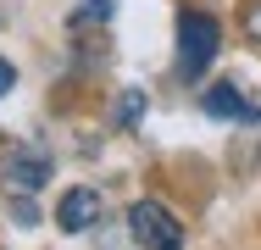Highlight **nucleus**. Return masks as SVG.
<instances>
[{
    "label": "nucleus",
    "mask_w": 261,
    "mask_h": 250,
    "mask_svg": "<svg viewBox=\"0 0 261 250\" xmlns=\"http://www.w3.org/2000/svg\"><path fill=\"white\" fill-rule=\"evenodd\" d=\"M217 45H222V28L211 11H184L178 17V78H200L211 61H217Z\"/></svg>",
    "instance_id": "obj_1"
},
{
    "label": "nucleus",
    "mask_w": 261,
    "mask_h": 250,
    "mask_svg": "<svg viewBox=\"0 0 261 250\" xmlns=\"http://www.w3.org/2000/svg\"><path fill=\"white\" fill-rule=\"evenodd\" d=\"M128 234L139 250H184V222L161 200H134L128 206Z\"/></svg>",
    "instance_id": "obj_2"
},
{
    "label": "nucleus",
    "mask_w": 261,
    "mask_h": 250,
    "mask_svg": "<svg viewBox=\"0 0 261 250\" xmlns=\"http://www.w3.org/2000/svg\"><path fill=\"white\" fill-rule=\"evenodd\" d=\"M0 184H6L11 195H34V189H45V184H50V156H45L39 145H11L6 167H0Z\"/></svg>",
    "instance_id": "obj_3"
},
{
    "label": "nucleus",
    "mask_w": 261,
    "mask_h": 250,
    "mask_svg": "<svg viewBox=\"0 0 261 250\" xmlns=\"http://www.w3.org/2000/svg\"><path fill=\"white\" fill-rule=\"evenodd\" d=\"M95 222H100V189H84L78 184V189L61 195V206H56V228L61 234H89Z\"/></svg>",
    "instance_id": "obj_4"
},
{
    "label": "nucleus",
    "mask_w": 261,
    "mask_h": 250,
    "mask_svg": "<svg viewBox=\"0 0 261 250\" xmlns=\"http://www.w3.org/2000/svg\"><path fill=\"white\" fill-rule=\"evenodd\" d=\"M200 106H206V117H222V122H261V111L239 95V84H211Z\"/></svg>",
    "instance_id": "obj_5"
},
{
    "label": "nucleus",
    "mask_w": 261,
    "mask_h": 250,
    "mask_svg": "<svg viewBox=\"0 0 261 250\" xmlns=\"http://www.w3.org/2000/svg\"><path fill=\"white\" fill-rule=\"evenodd\" d=\"M6 211H11V222H17V228H34V222H39L34 195H11V206H6Z\"/></svg>",
    "instance_id": "obj_6"
},
{
    "label": "nucleus",
    "mask_w": 261,
    "mask_h": 250,
    "mask_svg": "<svg viewBox=\"0 0 261 250\" xmlns=\"http://www.w3.org/2000/svg\"><path fill=\"white\" fill-rule=\"evenodd\" d=\"M84 22H111V0H78V28H84Z\"/></svg>",
    "instance_id": "obj_7"
},
{
    "label": "nucleus",
    "mask_w": 261,
    "mask_h": 250,
    "mask_svg": "<svg viewBox=\"0 0 261 250\" xmlns=\"http://www.w3.org/2000/svg\"><path fill=\"white\" fill-rule=\"evenodd\" d=\"M139 111H145V95H139V89H122V95H117V117H122V122H139Z\"/></svg>",
    "instance_id": "obj_8"
},
{
    "label": "nucleus",
    "mask_w": 261,
    "mask_h": 250,
    "mask_svg": "<svg viewBox=\"0 0 261 250\" xmlns=\"http://www.w3.org/2000/svg\"><path fill=\"white\" fill-rule=\"evenodd\" d=\"M245 34L261 45V0H250V6H245Z\"/></svg>",
    "instance_id": "obj_9"
},
{
    "label": "nucleus",
    "mask_w": 261,
    "mask_h": 250,
    "mask_svg": "<svg viewBox=\"0 0 261 250\" xmlns=\"http://www.w3.org/2000/svg\"><path fill=\"white\" fill-rule=\"evenodd\" d=\"M11 84H17V67H11L6 56H0V95H11Z\"/></svg>",
    "instance_id": "obj_10"
}]
</instances>
